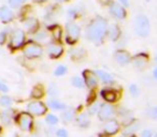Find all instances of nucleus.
<instances>
[{"mask_svg": "<svg viewBox=\"0 0 157 137\" xmlns=\"http://www.w3.org/2000/svg\"><path fill=\"white\" fill-rule=\"evenodd\" d=\"M108 20L102 16H96L90 22L85 29V37L95 44H101L107 35Z\"/></svg>", "mask_w": 157, "mask_h": 137, "instance_id": "f257e3e1", "label": "nucleus"}, {"mask_svg": "<svg viewBox=\"0 0 157 137\" xmlns=\"http://www.w3.org/2000/svg\"><path fill=\"white\" fill-rule=\"evenodd\" d=\"M25 1H26V0H9V5L11 8L16 9V8L22 7V5L25 3Z\"/></svg>", "mask_w": 157, "mask_h": 137, "instance_id": "c9c22d12", "label": "nucleus"}, {"mask_svg": "<svg viewBox=\"0 0 157 137\" xmlns=\"http://www.w3.org/2000/svg\"><path fill=\"white\" fill-rule=\"evenodd\" d=\"M153 77H154L155 79H157V67L153 70Z\"/></svg>", "mask_w": 157, "mask_h": 137, "instance_id": "c03bdc74", "label": "nucleus"}, {"mask_svg": "<svg viewBox=\"0 0 157 137\" xmlns=\"http://www.w3.org/2000/svg\"><path fill=\"white\" fill-rule=\"evenodd\" d=\"M121 131V124L117 119L113 118L105 121L102 125V134L105 136H113Z\"/></svg>", "mask_w": 157, "mask_h": 137, "instance_id": "1a4fd4ad", "label": "nucleus"}, {"mask_svg": "<svg viewBox=\"0 0 157 137\" xmlns=\"http://www.w3.org/2000/svg\"><path fill=\"white\" fill-rule=\"evenodd\" d=\"M61 119H63V123L69 124L75 119V114L72 109H65L61 114Z\"/></svg>", "mask_w": 157, "mask_h": 137, "instance_id": "b1692460", "label": "nucleus"}, {"mask_svg": "<svg viewBox=\"0 0 157 137\" xmlns=\"http://www.w3.org/2000/svg\"><path fill=\"white\" fill-rule=\"evenodd\" d=\"M23 54L28 59H36L39 58L43 54V48L40 44L36 42H28L24 45L23 48Z\"/></svg>", "mask_w": 157, "mask_h": 137, "instance_id": "20e7f679", "label": "nucleus"}, {"mask_svg": "<svg viewBox=\"0 0 157 137\" xmlns=\"http://www.w3.org/2000/svg\"><path fill=\"white\" fill-rule=\"evenodd\" d=\"M100 96H101V98L105 100V102L109 103V104L115 103L116 101L118 100V98H120L117 91L113 89H110V88H105V89L101 90Z\"/></svg>", "mask_w": 157, "mask_h": 137, "instance_id": "dca6fc26", "label": "nucleus"}, {"mask_svg": "<svg viewBox=\"0 0 157 137\" xmlns=\"http://www.w3.org/2000/svg\"><path fill=\"white\" fill-rule=\"evenodd\" d=\"M53 30V37L56 41H60L61 40V34H63V30L59 26H55L54 28L52 29Z\"/></svg>", "mask_w": 157, "mask_h": 137, "instance_id": "473e14b6", "label": "nucleus"}, {"mask_svg": "<svg viewBox=\"0 0 157 137\" xmlns=\"http://www.w3.org/2000/svg\"><path fill=\"white\" fill-rule=\"evenodd\" d=\"M135 30L137 34L141 38L148 37L151 31V25L147 16L144 14H139L137 15L135 20Z\"/></svg>", "mask_w": 157, "mask_h": 137, "instance_id": "f03ea898", "label": "nucleus"}, {"mask_svg": "<svg viewBox=\"0 0 157 137\" xmlns=\"http://www.w3.org/2000/svg\"><path fill=\"white\" fill-rule=\"evenodd\" d=\"M25 29L29 32H35L37 31V29L39 28V22H38L37 18L35 17H28L23 22Z\"/></svg>", "mask_w": 157, "mask_h": 137, "instance_id": "aec40b11", "label": "nucleus"}, {"mask_svg": "<svg viewBox=\"0 0 157 137\" xmlns=\"http://www.w3.org/2000/svg\"><path fill=\"white\" fill-rule=\"evenodd\" d=\"M29 137H38V136H36V135H31V136H29Z\"/></svg>", "mask_w": 157, "mask_h": 137, "instance_id": "09e8293b", "label": "nucleus"}, {"mask_svg": "<svg viewBox=\"0 0 157 137\" xmlns=\"http://www.w3.org/2000/svg\"><path fill=\"white\" fill-rule=\"evenodd\" d=\"M14 18V14L12 10L8 7H2L0 9V20L3 23H10Z\"/></svg>", "mask_w": 157, "mask_h": 137, "instance_id": "412c9836", "label": "nucleus"}, {"mask_svg": "<svg viewBox=\"0 0 157 137\" xmlns=\"http://www.w3.org/2000/svg\"><path fill=\"white\" fill-rule=\"evenodd\" d=\"M37 2H45V1H48V0H36Z\"/></svg>", "mask_w": 157, "mask_h": 137, "instance_id": "49530a36", "label": "nucleus"}, {"mask_svg": "<svg viewBox=\"0 0 157 137\" xmlns=\"http://www.w3.org/2000/svg\"><path fill=\"white\" fill-rule=\"evenodd\" d=\"M146 1H151V0H146Z\"/></svg>", "mask_w": 157, "mask_h": 137, "instance_id": "603ef678", "label": "nucleus"}, {"mask_svg": "<svg viewBox=\"0 0 157 137\" xmlns=\"http://www.w3.org/2000/svg\"><path fill=\"white\" fill-rule=\"evenodd\" d=\"M6 38H7V33L5 31L0 32V44H3L6 42Z\"/></svg>", "mask_w": 157, "mask_h": 137, "instance_id": "a19ab883", "label": "nucleus"}, {"mask_svg": "<svg viewBox=\"0 0 157 137\" xmlns=\"http://www.w3.org/2000/svg\"><path fill=\"white\" fill-rule=\"evenodd\" d=\"M46 111H48V106L39 100L31 101L27 105V113L30 114L33 117V116H36V117H42V116L46 115Z\"/></svg>", "mask_w": 157, "mask_h": 137, "instance_id": "423d86ee", "label": "nucleus"}, {"mask_svg": "<svg viewBox=\"0 0 157 137\" xmlns=\"http://www.w3.org/2000/svg\"><path fill=\"white\" fill-rule=\"evenodd\" d=\"M75 123L81 128H87L90 125V117L87 113H81L75 116Z\"/></svg>", "mask_w": 157, "mask_h": 137, "instance_id": "f3484780", "label": "nucleus"}, {"mask_svg": "<svg viewBox=\"0 0 157 137\" xmlns=\"http://www.w3.org/2000/svg\"><path fill=\"white\" fill-rule=\"evenodd\" d=\"M71 84H72V86H74V87L78 88V89H83V88L85 87V84H84L83 78L80 77V76H73L72 77Z\"/></svg>", "mask_w": 157, "mask_h": 137, "instance_id": "cd10ccee", "label": "nucleus"}, {"mask_svg": "<svg viewBox=\"0 0 157 137\" xmlns=\"http://www.w3.org/2000/svg\"><path fill=\"white\" fill-rule=\"evenodd\" d=\"M15 122L18 128L24 132H31L33 128V117L27 111L18 114L15 118Z\"/></svg>", "mask_w": 157, "mask_h": 137, "instance_id": "7ed1b4c3", "label": "nucleus"}, {"mask_svg": "<svg viewBox=\"0 0 157 137\" xmlns=\"http://www.w3.org/2000/svg\"><path fill=\"white\" fill-rule=\"evenodd\" d=\"M81 35V29L74 23L70 22L66 25V42L70 45H73L78 42Z\"/></svg>", "mask_w": 157, "mask_h": 137, "instance_id": "39448f33", "label": "nucleus"}, {"mask_svg": "<svg viewBox=\"0 0 157 137\" xmlns=\"http://www.w3.org/2000/svg\"><path fill=\"white\" fill-rule=\"evenodd\" d=\"M118 1H120V3L124 8H126V7H128V5H129V1H128V0H118Z\"/></svg>", "mask_w": 157, "mask_h": 137, "instance_id": "37998d69", "label": "nucleus"}, {"mask_svg": "<svg viewBox=\"0 0 157 137\" xmlns=\"http://www.w3.org/2000/svg\"><path fill=\"white\" fill-rule=\"evenodd\" d=\"M140 128V122L138 120H131L130 122L125 125V128L122 131L123 137H133L135 134Z\"/></svg>", "mask_w": 157, "mask_h": 137, "instance_id": "ddd939ff", "label": "nucleus"}, {"mask_svg": "<svg viewBox=\"0 0 157 137\" xmlns=\"http://www.w3.org/2000/svg\"><path fill=\"white\" fill-rule=\"evenodd\" d=\"M114 60L116 63L121 65V67H127L129 63L132 61V57L127 50L125 49H118L114 52Z\"/></svg>", "mask_w": 157, "mask_h": 137, "instance_id": "9d476101", "label": "nucleus"}, {"mask_svg": "<svg viewBox=\"0 0 157 137\" xmlns=\"http://www.w3.org/2000/svg\"><path fill=\"white\" fill-rule=\"evenodd\" d=\"M48 94L51 96V99H57V96L59 94L58 87L56 85H54V84L50 85V87L48 88Z\"/></svg>", "mask_w": 157, "mask_h": 137, "instance_id": "c756f323", "label": "nucleus"}, {"mask_svg": "<svg viewBox=\"0 0 157 137\" xmlns=\"http://www.w3.org/2000/svg\"><path fill=\"white\" fill-rule=\"evenodd\" d=\"M148 61H150V59H148L147 55H146L145 52H140V54L136 55V56L133 57L131 62L133 63V65H135L137 69L143 70V69H145V67H147Z\"/></svg>", "mask_w": 157, "mask_h": 137, "instance_id": "2eb2a0df", "label": "nucleus"}, {"mask_svg": "<svg viewBox=\"0 0 157 137\" xmlns=\"http://www.w3.org/2000/svg\"><path fill=\"white\" fill-rule=\"evenodd\" d=\"M86 55V52L83 49V48H73L70 52V56H71L72 59L74 60H80V59H83Z\"/></svg>", "mask_w": 157, "mask_h": 137, "instance_id": "393cba45", "label": "nucleus"}, {"mask_svg": "<svg viewBox=\"0 0 157 137\" xmlns=\"http://www.w3.org/2000/svg\"><path fill=\"white\" fill-rule=\"evenodd\" d=\"M129 92H130V94L133 98H138L140 93V89L136 84H131V85L129 86Z\"/></svg>", "mask_w": 157, "mask_h": 137, "instance_id": "72a5a7b5", "label": "nucleus"}, {"mask_svg": "<svg viewBox=\"0 0 157 137\" xmlns=\"http://www.w3.org/2000/svg\"><path fill=\"white\" fill-rule=\"evenodd\" d=\"M46 52L51 58H59L63 52V47L59 43H48L46 46Z\"/></svg>", "mask_w": 157, "mask_h": 137, "instance_id": "4468645a", "label": "nucleus"}, {"mask_svg": "<svg viewBox=\"0 0 157 137\" xmlns=\"http://www.w3.org/2000/svg\"><path fill=\"white\" fill-rule=\"evenodd\" d=\"M48 106L51 107L54 110H61L63 111L65 109H67V105L63 102L59 101L58 99H50L48 101Z\"/></svg>", "mask_w": 157, "mask_h": 137, "instance_id": "4be33fe9", "label": "nucleus"}, {"mask_svg": "<svg viewBox=\"0 0 157 137\" xmlns=\"http://www.w3.org/2000/svg\"><path fill=\"white\" fill-rule=\"evenodd\" d=\"M0 91H1V92H8V91H9V88H8V86L6 85L5 83H2L1 81H0Z\"/></svg>", "mask_w": 157, "mask_h": 137, "instance_id": "ea45409f", "label": "nucleus"}, {"mask_svg": "<svg viewBox=\"0 0 157 137\" xmlns=\"http://www.w3.org/2000/svg\"><path fill=\"white\" fill-rule=\"evenodd\" d=\"M82 75H83V81L86 87H88L90 89H95L98 86V77L94 71L85 70L83 71Z\"/></svg>", "mask_w": 157, "mask_h": 137, "instance_id": "f8f14e48", "label": "nucleus"}, {"mask_svg": "<svg viewBox=\"0 0 157 137\" xmlns=\"http://www.w3.org/2000/svg\"><path fill=\"white\" fill-rule=\"evenodd\" d=\"M116 115V108L112 104L109 103H103L101 104L100 109H99L97 117L101 122H105L110 119H113L114 116Z\"/></svg>", "mask_w": 157, "mask_h": 137, "instance_id": "0eeeda50", "label": "nucleus"}, {"mask_svg": "<svg viewBox=\"0 0 157 137\" xmlns=\"http://www.w3.org/2000/svg\"><path fill=\"white\" fill-rule=\"evenodd\" d=\"M154 62H155V64H156V67H157V56L155 57V59H154Z\"/></svg>", "mask_w": 157, "mask_h": 137, "instance_id": "de8ad7c7", "label": "nucleus"}, {"mask_svg": "<svg viewBox=\"0 0 157 137\" xmlns=\"http://www.w3.org/2000/svg\"><path fill=\"white\" fill-rule=\"evenodd\" d=\"M133 137H135V136H133Z\"/></svg>", "mask_w": 157, "mask_h": 137, "instance_id": "864d4df0", "label": "nucleus"}, {"mask_svg": "<svg viewBox=\"0 0 157 137\" xmlns=\"http://www.w3.org/2000/svg\"><path fill=\"white\" fill-rule=\"evenodd\" d=\"M43 96H44V89L41 85H37L33 88V90H31V96H33V99L39 100V99H41Z\"/></svg>", "mask_w": 157, "mask_h": 137, "instance_id": "a878e982", "label": "nucleus"}, {"mask_svg": "<svg viewBox=\"0 0 157 137\" xmlns=\"http://www.w3.org/2000/svg\"><path fill=\"white\" fill-rule=\"evenodd\" d=\"M95 73H96L98 79H100L105 85H112V84H114V78L110 73L105 72V71H102V70H97V71H95Z\"/></svg>", "mask_w": 157, "mask_h": 137, "instance_id": "6ab92c4d", "label": "nucleus"}, {"mask_svg": "<svg viewBox=\"0 0 157 137\" xmlns=\"http://www.w3.org/2000/svg\"><path fill=\"white\" fill-rule=\"evenodd\" d=\"M55 136L56 137H69V133L66 128H58L55 132Z\"/></svg>", "mask_w": 157, "mask_h": 137, "instance_id": "4c0bfd02", "label": "nucleus"}, {"mask_svg": "<svg viewBox=\"0 0 157 137\" xmlns=\"http://www.w3.org/2000/svg\"><path fill=\"white\" fill-rule=\"evenodd\" d=\"M146 116L153 120H157V106L151 107L146 113Z\"/></svg>", "mask_w": 157, "mask_h": 137, "instance_id": "f704fd0d", "label": "nucleus"}, {"mask_svg": "<svg viewBox=\"0 0 157 137\" xmlns=\"http://www.w3.org/2000/svg\"><path fill=\"white\" fill-rule=\"evenodd\" d=\"M25 39H26V35H25L24 30H22V29H15L11 34L10 48H12V49H18V48H21L22 46L25 45Z\"/></svg>", "mask_w": 157, "mask_h": 137, "instance_id": "6e6552de", "label": "nucleus"}, {"mask_svg": "<svg viewBox=\"0 0 157 137\" xmlns=\"http://www.w3.org/2000/svg\"><path fill=\"white\" fill-rule=\"evenodd\" d=\"M99 2H100L101 5H111V3L113 2V0H99Z\"/></svg>", "mask_w": 157, "mask_h": 137, "instance_id": "79ce46f5", "label": "nucleus"}, {"mask_svg": "<svg viewBox=\"0 0 157 137\" xmlns=\"http://www.w3.org/2000/svg\"><path fill=\"white\" fill-rule=\"evenodd\" d=\"M107 34L112 41H117L121 37V28L117 24H112L108 26Z\"/></svg>", "mask_w": 157, "mask_h": 137, "instance_id": "a211bd4d", "label": "nucleus"}, {"mask_svg": "<svg viewBox=\"0 0 157 137\" xmlns=\"http://www.w3.org/2000/svg\"><path fill=\"white\" fill-rule=\"evenodd\" d=\"M55 1H56V2H66V1H68V0H55Z\"/></svg>", "mask_w": 157, "mask_h": 137, "instance_id": "a18cd8bd", "label": "nucleus"}, {"mask_svg": "<svg viewBox=\"0 0 157 137\" xmlns=\"http://www.w3.org/2000/svg\"><path fill=\"white\" fill-rule=\"evenodd\" d=\"M100 106H101V103L97 102V101H95V102H93V103H90L87 114L90 116L97 115V114H98V111H99V109H100Z\"/></svg>", "mask_w": 157, "mask_h": 137, "instance_id": "bb28decb", "label": "nucleus"}, {"mask_svg": "<svg viewBox=\"0 0 157 137\" xmlns=\"http://www.w3.org/2000/svg\"><path fill=\"white\" fill-rule=\"evenodd\" d=\"M14 117V110L12 109H6L2 113L0 114V121L2 122L5 125H9L11 124L12 119Z\"/></svg>", "mask_w": 157, "mask_h": 137, "instance_id": "5701e85b", "label": "nucleus"}, {"mask_svg": "<svg viewBox=\"0 0 157 137\" xmlns=\"http://www.w3.org/2000/svg\"><path fill=\"white\" fill-rule=\"evenodd\" d=\"M154 137H157V133H156V134H154Z\"/></svg>", "mask_w": 157, "mask_h": 137, "instance_id": "3c124183", "label": "nucleus"}, {"mask_svg": "<svg viewBox=\"0 0 157 137\" xmlns=\"http://www.w3.org/2000/svg\"><path fill=\"white\" fill-rule=\"evenodd\" d=\"M101 137H111V136H105V135H103V136H101Z\"/></svg>", "mask_w": 157, "mask_h": 137, "instance_id": "8fccbe9b", "label": "nucleus"}, {"mask_svg": "<svg viewBox=\"0 0 157 137\" xmlns=\"http://www.w3.org/2000/svg\"><path fill=\"white\" fill-rule=\"evenodd\" d=\"M35 39L37 42H43L48 39V33H45L44 31H40V32L36 33L35 35Z\"/></svg>", "mask_w": 157, "mask_h": 137, "instance_id": "e433bc0d", "label": "nucleus"}, {"mask_svg": "<svg viewBox=\"0 0 157 137\" xmlns=\"http://www.w3.org/2000/svg\"><path fill=\"white\" fill-rule=\"evenodd\" d=\"M110 12H111V14L113 15V17L118 20H125L127 16L126 9H125L120 2H115V1H113V2L110 5Z\"/></svg>", "mask_w": 157, "mask_h": 137, "instance_id": "9b49d317", "label": "nucleus"}, {"mask_svg": "<svg viewBox=\"0 0 157 137\" xmlns=\"http://www.w3.org/2000/svg\"><path fill=\"white\" fill-rule=\"evenodd\" d=\"M45 122L50 126H54V125H57V124H58L59 119L57 116L54 115V114H48L45 117Z\"/></svg>", "mask_w": 157, "mask_h": 137, "instance_id": "c85d7f7f", "label": "nucleus"}, {"mask_svg": "<svg viewBox=\"0 0 157 137\" xmlns=\"http://www.w3.org/2000/svg\"><path fill=\"white\" fill-rule=\"evenodd\" d=\"M67 72H68V67H66V65H63V64H60V65H58L56 69H55L54 75H55V76L60 77V76H63V75L67 74Z\"/></svg>", "mask_w": 157, "mask_h": 137, "instance_id": "7c9ffc66", "label": "nucleus"}, {"mask_svg": "<svg viewBox=\"0 0 157 137\" xmlns=\"http://www.w3.org/2000/svg\"><path fill=\"white\" fill-rule=\"evenodd\" d=\"M0 105L6 108H9L12 105V99L9 96H0Z\"/></svg>", "mask_w": 157, "mask_h": 137, "instance_id": "2f4dec72", "label": "nucleus"}, {"mask_svg": "<svg viewBox=\"0 0 157 137\" xmlns=\"http://www.w3.org/2000/svg\"><path fill=\"white\" fill-rule=\"evenodd\" d=\"M140 137H154V132L151 128H144L141 131Z\"/></svg>", "mask_w": 157, "mask_h": 137, "instance_id": "58836bf2", "label": "nucleus"}]
</instances>
